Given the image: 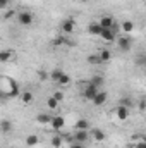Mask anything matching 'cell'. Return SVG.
Returning a JSON list of instances; mask_svg holds the SVG:
<instances>
[{"label":"cell","instance_id":"1","mask_svg":"<svg viewBox=\"0 0 146 148\" xmlns=\"http://www.w3.org/2000/svg\"><path fill=\"white\" fill-rule=\"evenodd\" d=\"M98 91H100V88H96L95 84H91V83H88L86 86H84V90H83V97L86 98V100H95V97L98 95Z\"/></svg>","mask_w":146,"mask_h":148},{"label":"cell","instance_id":"2","mask_svg":"<svg viewBox=\"0 0 146 148\" xmlns=\"http://www.w3.org/2000/svg\"><path fill=\"white\" fill-rule=\"evenodd\" d=\"M17 21H19L21 26H29L33 23V14L28 12V10H23V12L17 14Z\"/></svg>","mask_w":146,"mask_h":148},{"label":"cell","instance_id":"3","mask_svg":"<svg viewBox=\"0 0 146 148\" xmlns=\"http://www.w3.org/2000/svg\"><path fill=\"white\" fill-rule=\"evenodd\" d=\"M74 29H76L74 19H64V21H62V24H60V31H62L64 35H71V33H74Z\"/></svg>","mask_w":146,"mask_h":148},{"label":"cell","instance_id":"4","mask_svg":"<svg viewBox=\"0 0 146 148\" xmlns=\"http://www.w3.org/2000/svg\"><path fill=\"white\" fill-rule=\"evenodd\" d=\"M74 138H76V143H86L88 141V138H89V133H88V129H76L74 131Z\"/></svg>","mask_w":146,"mask_h":148},{"label":"cell","instance_id":"5","mask_svg":"<svg viewBox=\"0 0 146 148\" xmlns=\"http://www.w3.org/2000/svg\"><path fill=\"white\" fill-rule=\"evenodd\" d=\"M117 45H119V48L122 52H129L131 47H132V41H131V38H127V36H120L117 40Z\"/></svg>","mask_w":146,"mask_h":148},{"label":"cell","instance_id":"6","mask_svg":"<svg viewBox=\"0 0 146 148\" xmlns=\"http://www.w3.org/2000/svg\"><path fill=\"white\" fill-rule=\"evenodd\" d=\"M88 33L93 35V36H100V35L103 33V28H102L100 23H91V24L88 26Z\"/></svg>","mask_w":146,"mask_h":148},{"label":"cell","instance_id":"7","mask_svg":"<svg viewBox=\"0 0 146 148\" xmlns=\"http://www.w3.org/2000/svg\"><path fill=\"white\" fill-rule=\"evenodd\" d=\"M107 98H108V95H107V91H103V90H100V91H98V95L95 97V100H93V103H95L96 107H100V105H103V103L107 102Z\"/></svg>","mask_w":146,"mask_h":148},{"label":"cell","instance_id":"8","mask_svg":"<svg viewBox=\"0 0 146 148\" xmlns=\"http://www.w3.org/2000/svg\"><path fill=\"white\" fill-rule=\"evenodd\" d=\"M50 124H52V127H53V129H62V127L65 126V121H64V117H62V115H53Z\"/></svg>","mask_w":146,"mask_h":148},{"label":"cell","instance_id":"9","mask_svg":"<svg viewBox=\"0 0 146 148\" xmlns=\"http://www.w3.org/2000/svg\"><path fill=\"white\" fill-rule=\"evenodd\" d=\"M100 36L103 38L107 43H112V41L115 40V26H113V28H110V29H103V33H102Z\"/></svg>","mask_w":146,"mask_h":148},{"label":"cell","instance_id":"10","mask_svg":"<svg viewBox=\"0 0 146 148\" xmlns=\"http://www.w3.org/2000/svg\"><path fill=\"white\" fill-rule=\"evenodd\" d=\"M98 23L102 24L103 29H110V28H113V17H112V16H103V17H100Z\"/></svg>","mask_w":146,"mask_h":148},{"label":"cell","instance_id":"11","mask_svg":"<svg viewBox=\"0 0 146 148\" xmlns=\"http://www.w3.org/2000/svg\"><path fill=\"white\" fill-rule=\"evenodd\" d=\"M115 114H117V119H120V121H126V119L129 117V107L119 105V107H117V110H115Z\"/></svg>","mask_w":146,"mask_h":148},{"label":"cell","instance_id":"12","mask_svg":"<svg viewBox=\"0 0 146 148\" xmlns=\"http://www.w3.org/2000/svg\"><path fill=\"white\" fill-rule=\"evenodd\" d=\"M88 64L89 66H100V64H103V60H102V57H100V53H91V55H88Z\"/></svg>","mask_w":146,"mask_h":148},{"label":"cell","instance_id":"13","mask_svg":"<svg viewBox=\"0 0 146 148\" xmlns=\"http://www.w3.org/2000/svg\"><path fill=\"white\" fill-rule=\"evenodd\" d=\"M0 129H2V133H3V134H9V133L14 129V124H12L10 121L3 119V121H2V124H0Z\"/></svg>","mask_w":146,"mask_h":148},{"label":"cell","instance_id":"14","mask_svg":"<svg viewBox=\"0 0 146 148\" xmlns=\"http://www.w3.org/2000/svg\"><path fill=\"white\" fill-rule=\"evenodd\" d=\"M91 136H93V140H95V141H103V140H105V133H103L100 127L91 129Z\"/></svg>","mask_w":146,"mask_h":148},{"label":"cell","instance_id":"15","mask_svg":"<svg viewBox=\"0 0 146 148\" xmlns=\"http://www.w3.org/2000/svg\"><path fill=\"white\" fill-rule=\"evenodd\" d=\"M52 117H53V115H50V114H38L36 122L38 124H50V122H52Z\"/></svg>","mask_w":146,"mask_h":148},{"label":"cell","instance_id":"16","mask_svg":"<svg viewBox=\"0 0 146 148\" xmlns=\"http://www.w3.org/2000/svg\"><path fill=\"white\" fill-rule=\"evenodd\" d=\"M12 57H14V53H12L10 50H2V52H0V62H3V64L9 62Z\"/></svg>","mask_w":146,"mask_h":148},{"label":"cell","instance_id":"17","mask_svg":"<svg viewBox=\"0 0 146 148\" xmlns=\"http://www.w3.org/2000/svg\"><path fill=\"white\" fill-rule=\"evenodd\" d=\"M91 84H95L96 88H102L103 86V83H105V79H103V76H100V74H96V76H93L91 77V81H89Z\"/></svg>","mask_w":146,"mask_h":148},{"label":"cell","instance_id":"18","mask_svg":"<svg viewBox=\"0 0 146 148\" xmlns=\"http://www.w3.org/2000/svg\"><path fill=\"white\" fill-rule=\"evenodd\" d=\"M9 97H12V98L19 97V84H17L16 81H10V91H9Z\"/></svg>","mask_w":146,"mask_h":148},{"label":"cell","instance_id":"19","mask_svg":"<svg viewBox=\"0 0 146 148\" xmlns=\"http://www.w3.org/2000/svg\"><path fill=\"white\" fill-rule=\"evenodd\" d=\"M120 28H122L124 33H131V31L134 29V23H132V21H122Z\"/></svg>","mask_w":146,"mask_h":148},{"label":"cell","instance_id":"20","mask_svg":"<svg viewBox=\"0 0 146 148\" xmlns=\"http://www.w3.org/2000/svg\"><path fill=\"white\" fill-rule=\"evenodd\" d=\"M40 143V138H38L36 134H29V136H26V145L28 147H35Z\"/></svg>","mask_w":146,"mask_h":148},{"label":"cell","instance_id":"21","mask_svg":"<svg viewBox=\"0 0 146 148\" xmlns=\"http://www.w3.org/2000/svg\"><path fill=\"white\" fill-rule=\"evenodd\" d=\"M74 127L76 129H89V122H88V119H79Z\"/></svg>","mask_w":146,"mask_h":148},{"label":"cell","instance_id":"22","mask_svg":"<svg viewBox=\"0 0 146 148\" xmlns=\"http://www.w3.org/2000/svg\"><path fill=\"white\" fill-rule=\"evenodd\" d=\"M62 74H64V71H60V69H53V71L50 73V79L55 81V83H59V79L62 77Z\"/></svg>","mask_w":146,"mask_h":148},{"label":"cell","instance_id":"23","mask_svg":"<svg viewBox=\"0 0 146 148\" xmlns=\"http://www.w3.org/2000/svg\"><path fill=\"white\" fill-rule=\"evenodd\" d=\"M21 100H23V103H31V102H33V93H31V91L21 93Z\"/></svg>","mask_w":146,"mask_h":148},{"label":"cell","instance_id":"24","mask_svg":"<svg viewBox=\"0 0 146 148\" xmlns=\"http://www.w3.org/2000/svg\"><path fill=\"white\" fill-rule=\"evenodd\" d=\"M50 143H52V147L53 148H60L62 147V143H64V138H60V136H53Z\"/></svg>","mask_w":146,"mask_h":148},{"label":"cell","instance_id":"25","mask_svg":"<svg viewBox=\"0 0 146 148\" xmlns=\"http://www.w3.org/2000/svg\"><path fill=\"white\" fill-rule=\"evenodd\" d=\"M69 83H71V76L64 73V74H62V77L59 79V84H60V86H67Z\"/></svg>","mask_w":146,"mask_h":148},{"label":"cell","instance_id":"26","mask_svg":"<svg viewBox=\"0 0 146 148\" xmlns=\"http://www.w3.org/2000/svg\"><path fill=\"white\" fill-rule=\"evenodd\" d=\"M100 57H102V60H103V62H110L112 53H110V50H107V48H105V50H102V52H100Z\"/></svg>","mask_w":146,"mask_h":148},{"label":"cell","instance_id":"27","mask_svg":"<svg viewBox=\"0 0 146 148\" xmlns=\"http://www.w3.org/2000/svg\"><path fill=\"white\" fill-rule=\"evenodd\" d=\"M46 105H48V109H57V105H59V102L53 98V97H50L48 100H46Z\"/></svg>","mask_w":146,"mask_h":148},{"label":"cell","instance_id":"28","mask_svg":"<svg viewBox=\"0 0 146 148\" xmlns=\"http://www.w3.org/2000/svg\"><path fill=\"white\" fill-rule=\"evenodd\" d=\"M120 105H124V107H131V105H132V100H131L129 97H124V98L120 100Z\"/></svg>","mask_w":146,"mask_h":148},{"label":"cell","instance_id":"29","mask_svg":"<svg viewBox=\"0 0 146 148\" xmlns=\"http://www.w3.org/2000/svg\"><path fill=\"white\" fill-rule=\"evenodd\" d=\"M136 64H138V66H145L146 67V55H139V57L136 59Z\"/></svg>","mask_w":146,"mask_h":148},{"label":"cell","instance_id":"30","mask_svg":"<svg viewBox=\"0 0 146 148\" xmlns=\"http://www.w3.org/2000/svg\"><path fill=\"white\" fill-rule=\"evenodd\" d=\"M52 97H53V98H55L57 102H62V100H64V93H62V91H55V93H53Z\"/></svg>","mask_w":146,"mask_h":148},{"label":"cell","instance_id":"31","mask_svg":"<svg viewBox=\"0 0 146 148\" xmlns=\"http://www.w3.org/2000/svg\"><path fill=\"white\" fill-rule=\"evenodd\" d=\"M38 77H40L41 81H45V79L50 77V76H48V73H45V71H40V73H38Z\"/></svg>","mask_w":146,"mask_h":148},{"label":"cell","instance_id":"32","mask_svg":"<svg viewBox=\"0 0 146 148\" xmlns=\"http://www.w3.org/2000/svg\"><path fill=\"white\" fill-rule=\"evenodd\" d=\"M0 9H9V0H0Z\"/></svg>","mask_w":146,"mask_h":148},{"label":"cell","instance_id":"33","mask_svg":"<svg viewBox=\"0 0 146 148\" xmlns=\"http://www.w3.org/2000/svg\"><path fill=\"white\" fill-rule=\"evenodd\" d=\"M136 148H146V140L139 141V143H136Z\"/></svg>","mask_w":146,"mask_h":148},{"label":"cell","instance_id":"34","mask_svg":"<svg viewBox=\"0 0 146 148\" xmlns=\"http://www.w3.org/2000/svg\"><path fill=\"white\" fill-rule=\"evenodd\" d=\"M71 148H84V145H83V143H72Z\"/></svg>","mask_w":146,"mask_h":148},{"label":"cell","instance_id":"35","mask_svg":"<svg viewBox=\"0 0 146 148\" xmlns=\"http://www.w3.org/2000/svg\"><path fill=\"white\" fill-rule=\"evenodd\" d=\"M12 16H14V10H9V12L3 16V19H9V17H12Z\"/></svg>","mask_w":146,"mask_h":148},{"label":"cell","instance_id":"36","mask_svg":"<svg viewBox=\"0 0 146 148\" xmlns=\"http://www.w3.org/2000/svg\"><path fill=\"white\" fill-rule=\"evenodd\" d=\"M145 69H146V67H145Z\"/></svg>","mask_w":146,"mask_h":148}]
</instances>
